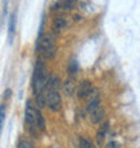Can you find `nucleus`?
<instances>
[{
	"label": "nucleus",
	"instance_id": "obj_21",
	"mask_svg": "<svg viewBox=\"0 0 140 148\" xmlns=\"http://www.w3.org/2000/svg\"><path fill=\"white\" fill-rule=\"evenodd\" d=\"M3 121H4V105H1V109H0V123L3 125Z\"/></svg>",
	"mask_w": 140,
	"mask_h": 148
},
{
	"label": "nucleus",
	"instance_id": "obj_4",
	"mask_svg": "<svg viewBox=\"0 0 140 148\" xmlns=\"http://www.w3.org/2000/svg\"><path fill=\"white\" fill-rule=\"evenodd\" d=\"M47 105L53 112H59L62 108V100L58 90H47Z\"/></svg>",
	"mask_w": 140,
	"mask_h": 148
},
{
	"label": "nucleus",
	"instance_id": "obj_17",
	"mask_svg": "<svg viewBox=\"0 0 140 148\" xmlns=\"http://www.w3.org/2000/svg\"><path fill=\"white\" fill-rule=\"evenodd\" d=\"M15 20H16V14H12L11 18H10V26H8V28H10V34H14L15 32Z\"/></svg>",
	"mask_w": 140,
	"mask_h": 148
},
{
	"label": "nucleus",
	"instance_id": "obj_12",
	"mask_svg": "<svg viewBox=\"0 0 140 148\" xmlns=\"http://www.w3.org/2000/svg\"><path fill=\"white\" fill-rule=\"evenodd\" d=\"M65 27H66V18H63V16H57V18H54V20H53V30L59 32Z\"/></svg>",
	"mask_w": 140,
	"mask_h": 148
},
{
	"label": "nucleus",
	"instance_id": "obj_3",
	"mask_svg": "<svg viewBox=\"0 0 140 148\" xmlns=\"http://www.w3.org/2000/svg\"><path fill=\"white\" fill-rule=\"evenodd\" d=\"M36 114H38V108L32 105V102L28 100L26 102V112H24V117H26V125H27L28 132L32 136L36 135L38 132V127H36Z\"/></svg>",
	"mask_w": 140,
	"mask_h": 148
},
{
	"label": "nucleus",
	"instance_id": "obj_10",
	"mask_svg": "<svg viewBox=\"0 0 140 148\" xmlns=\"http://www.w3.org/2000/svg\"><path fill=\"white\" fill-rule=\"evenodd\" d=\"M47 105V92H42L35 96V106L38 109H43Z\"/></svg>",
	"mask_w": 140,
	"mask_h": 148
},
{
	"label": "nucleus",
	"instance_id": "obj_22",
	"mask_svg": "<svg viewBox=\"0 0 140 148\" xmlns=\"http://www.w3.org/2000/svg\"><path fill=\"white\" fill-rule=\"evenodd\" d=\"M80 19H81V16H80V15H75V16H74V20H75V22H78Z\"/></svg>",
	"mask_w": 140,
	"mask_h": 148
},
{
	"label": "nucleus",
	"instance_id": "obj_14",
	"mask_svg": "<svg viewBox=\"0 0 140 148\" xmlns=\"http://www.w3.org/2000/svg\"><path fill=\"white\" fill-rule=\"evenodd\" d=\"M75 4H77V0H62V7L63 10L66 11H71L75 8Z\"/></svg>",
	"mask_w": 140,
	"mask_h": 148
},
{
	"label": "nucleus",
	"instance_id": "obj_20",
	"mask_svg": "<svg viewBox=\"0 0 140 148\" xmlns=\"http://www.w3.org/2000/svg\"><path fill=\"white\" fill-rule=\"evenodd\" d=\"M119 147H120V144L117 141H109L108 144L105 145V148H119Z\"/></svg>",
	"mask_w": 140,
	"mask_h": 148
},
{
	"label": "nucleus",
	"instance_id": "obj_5",
	"mask_svg": "<svg viewBox=\"0 0 140 148\" xmlns=\"http://www.w3.org/2000/svg\"><path fill=\"white\" fill-rule=\"evenodd\" d=\"M93 92V86H92V82L89 79H84V81L78 85L77 89V96L78 98H88L90 96V93Z\"/></svg>",
	"mask_w": 140,
	"mask_h": 148
},
{
	"label": "nucleus",
	"instance_id": "obj_2",
	"mask_svg": "<svg viewBox=\"0 0 140 148\" xmlns=\"http://www.w3.org/2000/svg\"><path fill=\"white\" fill-rule=\"evenodd\" d=\"M36 51L42 55L43 59H53L57 54V46H55L54 38L51 35H46L40 38L36 45Z\"/></svg>",
	"mask_w": 140,
	"mask_h": 148
},
{
	"label": "nucleus",
	"instance_id": "obj_7",
	"mask_svg": "<svg viewBox=\"0 0 140 148\" xmlns=\"http://www.w3.org/2000/svg\"><path fill=\"white\" fill-rule=\"evenodd\" d=\"M75 88H77V84H75L74 77H69L63 84V92L66 96H73L74 92H75Z\"/></svg>",
	"mask_w": 140,
	"mask_h": 148
},
{
	"label": "nucleus",
	"instance_id": "obj_15",
	"mask_svg": "<svg viewBox=\"0 0 140 148\" xmlns=\"http://www.w3.org/2000/svg\"><path fill=\"white\" fill-rule=\"evenodd\" d=\"M80 148H94V144L89 139L81 137V139H80Z\"/></svg>",
	"mask_w": 140,
	"mask_h": 148
},
{
	"label": "nucleus",
	"instance_id": "obj_1",
	"mask_svg": "<svg viewBox=\"0 0 140 148\" xmlns=\"http://www.w3.org/2000/svg\"><path fill=\"white\" fill-rule=\"evenodd\" d=\"M49 77H50V75H47L46 66L43 65L42 61H38L36 65H35L34 74H32V90H34L35 96L38 93L46 92Z\"/></svg>",
	"mask_w": 140,
	"mask_h": 148
},
{
	"label": "nucleus",
	"instance_id": "obj_6",
	"mask_svg": "<svg viewBox=\"0 0 140 148\" xmlns=\"http://www.w3.org/2000/svg\"><path fill=\"white\" fill-rule=\"evenodd\" d=\"M100 108V96H98V90L93 89V92L90 93V96L88 97V106H86V109L89 112V114L92 112Z\"/></svg>",
	"mask_w": 140,
	"mask_h": 148
},
{
	"label": "nucleus",
	"instance_id": "obj_11",
	"mask_svg": "<svg viewBox=\"0 0 140 148\" xmlns=\"http://www.w3.org/2000/svg\"><path fill=\"white\" fill-rule=\"evenodd\" d=\"M59 88H61V79L57 75H50L47 81L46 92L47 90H59Z\"/></svg>",
	"mask_w": 140,
	"mask_h": 148
},
{
	"label": "nucleus",
	"instance_id": "obj_8",
	"mask_svg": "<svg viewBox=\"0 0 140 148\" xmlns=\"http://www.w3.org/2000/svg\"><path fill=\"white\" fill-rule=\"evenodd\" d=\"M108 129H109V123L108 121H105L104 124L100 127V129L97 131V133H96V140H97L98 147H102V143H104L105 135H106V132H108Z\"/></svg>",
	"mask_w": 140,
	"mask_h": 148
},
{
	"label": "nucleus",
	"instance_id": "obj_16",
	"mask_svg": "<svg viewBox=\"0 0 140 148\" xmlns=\"http://www.w3.org/2000/svg\"><path fill=\"white\" fill-rule=\"evenodd\" d=\"M67 71H69V74H71V75H75V74L78 73V63L75 62V61H71V62L69 63Z\"/></svg>",
	"mask_w": 140,
	"mask_h": 148
},
{
	"label": "nucleus",
	"instance_id": "obj_13",
	"mask_svg": "<svg viewBox=\"0 0 140 148\" xmlns=\"http://www.w3.org/2000/svg\"><path fill=\"white\" fill-rule=\"evenodd\" d=\"M36 127L40 132H45L46 131V123H45V119H43L40 109H38V114H36Z\"/></svg>",
	"mask_w": 140,
	"mask_h": 148
},
{
	"label": "nucleus",
	"instance_id": "obj_18",
	"mask_svg": "<svg viewBox=\"0 0 140 148\" xmlns=\"http://www.w3.org/2000/svg\"><path fill=\"white\" fill-rule=\"evenodd\" d=\"M59 8H63L62 7V1H55L53 5H51V11H57V10H59Z\"/></svg>",
	"mask_w": 140,
	"mask_h": 148
},
{
	"label": "nucleus",
	"instance_id": "obj_19",
	"mask_svg": "<svg viewBox=\"0 0 140 148\" xmlns=\"http://www.w3.org/2000/svg\"><path fill=\"white\" fill-rule=\"evenodd\" d=\"M18 148H31V145H30V143L26 140H22L19 141V144H18Z\"/></svg>",
	"mask_w": 140,
	"mask_h": 148
},
{
	"label": "nucleus",
	"instance_id": "obj_9",
	"mask_svg": "<svg viewBox=\"0 0 140 148\" xmlns=\"http://www.w3.org/2000/svg\"><path fill=\"white\" fill-rule=\"evenodd\" d=\"M104 116H105V110L100 106V108H97L94 112L90 113V121H92L93 124H100L102 121V119H104Z\"/></svg>",
	"mask_w": 140,
	"mask_h": 148
}]
</instances>
